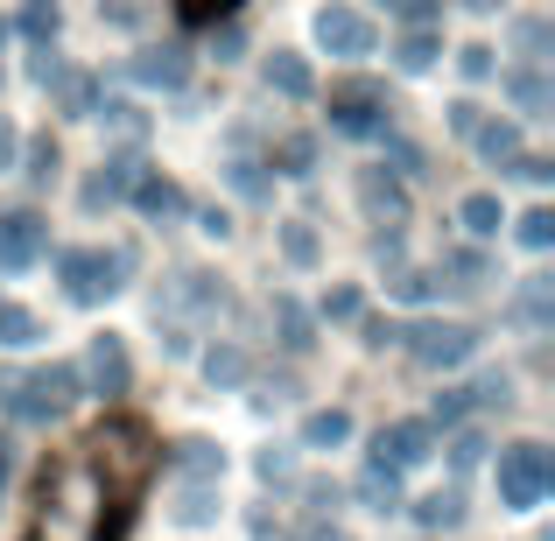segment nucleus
<instances>
[{"instance_id": "f257e3e1", "label": "nucleus", "mask_w": 555, "mask_h": 541, "mask_svg": "<svg viewBox=\"0 0 555 541\" xmlns=\"http://www.w3.org/2000/svg\"><path fill=\"white\" fill-rule=\"evenodd\" d=\"M155 458L163 450H155L149 422H99L36 478V514L22 541H120L134 500L155 478Z\"/></svg>"}, {"instance_id": "f03ea898", "label": "nucleus", "mask_w": 555, "mask_h": 541, "mask_svg": "<svg viewBox=\"0 0 555 541\" xmlns=\"http://www.w3.org/2000/svg\"><path fill=\"white\" fill-rule=\"evenodd\" d=\"M78 401V373L70 365H42V373H0V408H14L22 422H50L56 408Z\"/></svg>"}, {"instance_id": "7ed1b4c3", "label": "nucleus", "mask_w": 555, "mask_h": 541, "mask_svg": "<svg viewBox=\"0 0 555 541\" xmlns=\"http://www.w3.org/2000/svg\"><path fill=\"white\" fill-rule=\"evenodd\" d=\"M548 486H555V458L542 443H514V450H500V500L506 506H542L548 500Z\"/></svg>"}, {"instance_id": "20e7f679", "label": "nucleus", "mask_w": 555, "mask_h": 541, "mask_svg": "<svg viewBox=\"0 0 555 541\" xmlns=\"http://www.w3.org/2000/svg\"><path fill=\"white\" fill-rule=\"evenodd\" d=\"M120 268H127L120 254H99V246H70V254H64V288H70V302H106L113 288H120Z\"/></svg>"}, {"instance_id": "39448f33", "label": "nucleus", "mask_w": 555, "mask_h": 541, "mask_svg": "<svg viewBox=\"0 0 555 541\" xmlns=\"http://www.w3.org/2000/svg\"><path fill=\"white\" fill-rule=\"evenodd\" d=\"M331 120H338V134H379V127H387V92L366 85V78L338 85V92H331Z\"/></svg>"}, {"instance_id": "423d86ee", "label": "nucleus", "mask_w": 555, "mask_h": 541, "mask_svg": "<svg viewBox=\"0 0 555 541\" xmlns=\"http://www.w3.org/2000/svg\"><path fill=\"white\" fill-rule=\"evenodd\" d=\"M408 352H415L422 365H464L478 352V331L472 324H415L408 331Z\"/></svg>"}, {"instance_id": "0eeeda50", "label": "nucleus", "mask_w": 555, "mask_h": 541, "mask_svg": "<svg viewBox=\"0 0 555 541\" xmlns=\"http://www.w3.org/2000/svg\"><path fill=\"white\" fill-rule=\"evenodd\" d=\"M317 42H324L331 56H366L373 50V22L359 8H338V0H331V8L317 14Z\"/></svg>"}, {"instance_id": "6e6552de", "label": "nucleus", "mask_w": 555, "mask_h": 541, "mask_svg": "<svg viewBox=\"0 0 555 541\" xmlns=\"http://www.w3.org/2000/svg\"><path fill=\"white\" fill-rule=\"evenodd\" d=\"M42 246H50V226H42L36 211H8V218H0V268H8V274L28 268Z\"/></svg>"}, {"instance_id": "1a4fd4ad", "label": "nucleus", "mask_w": 555, "mask_h": 541, "mask_svg": "<svg viewBox=\"0 0 555 541\" xmlns=\"http://www.w3.org/2000/svg\"><path fill=\"white\" fill-rule=\"evenodd\" d=\"M422 458H429V429H422V422H393V429H379V458L373 464H387V472H415Z\"/></svg>"}, {"instance_id": "9d476101", "label": "nucleus", "mask_w": 555, "mask_h": 541, "mask_svg": "<svg viewBox=\"0 0 555 541\" xmlns=\"http://www.w3.org/2000/svg\"><path fill=\"white\" fill-rule=\"evenodd\" d=\"M134 183H141V155H113V163L85 183V204H92V211H99V204H120Z\"/></svg>"}, {"instance_id": "9b49d317", "label": "nucleus", "mask_w": 555, "mask_h": 541, "mask_svg": "<svg viewBox=\"0 0 555 541\" xmlns=\"http://www.w3.org/2000/svg\"><path fill=\"white\" fill-rule=\"evenodd\" d=\"M85 373H92L99 394H120V387H127V345H120V338H92V359H85Z\"/></svg>"}, {"instance_id": "f8f14e48", "label": "nucleus", "mask_w": 555, "mask_h": 541, "mask_svg": "<svg viewBox=\"0 0 555 541\" xmlns=\"http://www.w3.org/2000/svg\"><path fill=\"white\" fill-rule=\"evenodd\" d=\"M359 197H366V211H373V218H401V211H408L401 183H393L387 169H366V177H359Z\"/></svg>"}, {"instance_id": "ddd939ff", "label": "nucleus", "mask_w": 555, "mask_h": 541, "mask_svg": "<svg viewBox=\"0 0 555 541\" xmlns=\"http://www.w3.org/2000/svg\"><path fill=\"white\" fill-rule=\"evenodd\" d=\"M134 78H141V85H163V92H169V85L190 78V64H183V50H141Z\"/></svg>"}, {"instance_id": "4468645a", "label": "nucleus", "mask_w": 555, "mask_h": 541, "mask_svg": "<svg viewBox=\"0 0 555 541\" xmlns=\"http://www.w3.org/2000/svg\"><path fill=\"white\" fill-rule=\"evenodd\" d=\"M268 85H274V92H288V99H310V64H302L296 50H274L268 56Z\"/></svg>"}, {"instance_id": "2eb2a0df", "label": "nucleus", "mask_w": 555, "mask_h": 541, "mask_svg": "<svg viewBox=\"0 0 555 541\" xmlns=\"http://www.w3.org/2000/svg\"><path fill=\"white\" fill-rule=\"evenodd\" d=\"M134 197H141V211H149V218H169V211H183V190H177V183H163V177H149V169H141Z\"/></svg>"}, {"instance_id": "dca6fc26", "label": "nucleus", "mask_w": 555, "mask_h": 541, "mask_svg": "<svg viewBox=\"0 0 555 541\" xmlns=\"http://www.w3.org/2000/svg\"><path fill=\"white\" fill-rule=\"evenodd\" d=\"M302 436H310L317 450H331V443H345V436H352V415H345V408H324V415L302 422Z\"/></svg>"}, {"instance_id": "f3484780", "label": "nucleus", "mask_w": 555, "mask_h": 541, "mask_svg": "<svg viewBox=\"0 0 555 541\" xmlns=\"http://www.w3.org/2000/svg\"><path fill=\"white\" fill-rule=\"evenodd\" d=\"M50 78H56L64 113H70V120H85V113H92V78H78V70H50Z\"/></svg>"}, {"instance_id": "a211bd4d", "label": "nucleus", "mask_w": 555, "mask_h": 541, "mask_svg": "<svg viewBox=\"0 0 555 541\" xmlns=\"http://www.w3.org/2000/svg\"><path fill=\"white\" fill-rule=\"evenodd\" d=\"M472 134H478V149H486L492 163H520V134H514V127L492 120V127H472Z\"/></svg>"}, {"instance_id": "6ab92c4d", "label": "nucleus", "mask_w": 555, "mask_h": 541, "mask_svg": "<svg viewBox=\"0 0 555 541\" xmlns=\"http://www.w3.org/2000/svg\"><path fill=\"white\" fill-rule=\"evenodd\" d=\"M464 226L472 232H500V197H492V190H478V197H464Z\"/></svg>"}, {"instance_id": "aec40b11", "label": "nucleus", "mask_w": 555, "mask_h": 541, "mask_svg": "<svg viewBox=\"0 0 555 541\" xmlns=\"http://www.w3.org/2000/svg\"><path fill=\"white\" fill-rule=\"evenodd\" d=\"M436 64V36L429 28H408L401 36V70H429Z\"/></svg>"}, {"instance_id": "412c9836", "label": "nucleus", "mask_w": 555, "mask_h": 541, "mask_svg": "<svg viewBox=\"0 0 555 541\" xmlns=\"http://www.w3.org/2000/svg\"><path fill=\"white\" fill-rule=\"evenodd\" d=\"M28 338H36V317L22 302H0V345H28Z\"/></svg>"}, {"instance_id": "4be33fe9", "label": "nucleus", "mask_w": 555, "mask_h": 541, "mask_svg": "<svg viewBox=\"0 0 555 541\" xmlns=\"http://www.w3.org/2000/svg\"><path fill=\"white\" fill-rule=\"evenodd\" d=\"M211 500H218V486H211V478L183 486V506H177V520H211Z\"/></svg>"}, {"instance_id": "5701e85b", "label": "nucleus", "mask_w": 555, "mask_h": 541, "mask_svg": "<svg viewBox=\"0 0 555 541\" xmlns=\"http://www.w3.org/2000/svg\"><path fill=\"white\" fill-rule=\"evenodd\" d=\"M359 492H366V500L379 506V514H387V506H401V500H393V472H387V464H373V472L359 478Z\"/></svg>"}, {"instance_id": "b1692460", "label": "nucleus", "mask_w": 555, "mask_h": 541, "mask_svg": "<svg viewBox=\"0 0 555 541\" xmlns=\"http://www.w3.org/2000/svg\"><path fill=\"white\" fill-rule=\"evenodd\" d=\"M415 514H422V528H450V520H457V492H429Z\"/></svg>"}, {"instance_id": "393cba45", "label": "nucleus", "mask_w": 555, "mask_h": 541, "mask_svg": "<svg viewBox=\"0 0 555 541\" xmlns=\"http://www.w3.org/2000/svg\"><path fill=\"white\" fill-rule=\"evenodd\" d=\"M204 373H211V387H232V379H246V359L225 345V352H211V365H204Z\"/></svg>"}, {"instance_id": "a878e982", "label": "nucleus", "mask_w": 555, "mask_h": 541, "mask_svg": "<svg viewBox=\"0 0 555 541\" xmlns=\"http://www.w3.org/2000/svg\"><path fill=\"white\" fill-rule=\"evenodd\" d=\"M22 28H28V36H36V42H50V36H56V8H50V0H28Z\"/></svg>"}, {"instance_id": "bb28decb", "label": "nucleus", "mask_w": 555, "mask_h": 541, "mask_svg": "<svg viewBox=\"0 0 555 541\" xmlns=\"http://www.w3.org/2000/svg\"><path fill=\"white\" fill-rule=\"evenodd\" d=\"M274 317H282V331H288V345H296V352H302V345H310V317H302V310H296V302H288V296H282V302H274Z\"/></svg>"}, {"instance_id": "cd10ccee", "label": "nucleus", "mask_w": 555, "mask_h": 541, "mask_svg": "<svg viewBox=\"0 0 555 541\" xmlns=\"http://www.w3.org/2000/svg\"><path fill=\"white\" fill-rule=\"evenodd\" d=\"M282 246H288V260H296V268H310V260H317V232L310 226H288Z\"/></svg>"}, {"instance_id": "c85d7f7f", "label": "nucleus", "mask_w": 555, "mask_h": 541, "mask_svg": "<svg viewBox=\"0 0 555 541\" xmlns=\"http://www.w3.org/2000/svg\"><path fill=\"white\" fill-rule=\"evenodd\" d=\"M555 240V211H528L520 218V246H548Z\"/></svg>"}, {"instance_id": "c756f323", "label": "nucleus", "mask_w": 555, "mask_h": 541, "mask_svg": "<svg viewBox=\"0 0 555 541\" xmlns=\"http://www.w3.org/2000/svg\"><path fill=\"white\" fill-rule=\"evenodd\" d=\"M387 14H401L408 28H429L436 22V0H387Z\"/></svg>"}, {"instance_id": "7c9ffc66", "label": "nucleus", "mask_w": 555, "mask_h": 541, "mask_svg": "<svg viewBox=\"0 0 555 541\" xmlns=\"http://www.w3.org/2000/svg\"><path fill=\"white\" fill-rule=\"evenodd\" d=\"M282 163H288V177H302V169L317 163V141H302V134H296V141H282Z\"/></svg>"}, {"instance_id": "2f4dec72", "label": "nucleus", "mask_w": 555, "mask_h": 541, "mask_svg": "<svg viewBox=\"0 0 555 541\" xmlns=\"http://www.w3.org/2000/svg\"><path fill=\"white\" fill-rule=\"evenodd\" d=\"M457 64H464V78H486V70H492V50H486V42H472Z\"/></svg>"}, {"instance_id": "473e14b6", "label": "nucleus", "mask_w": 555, "mask_h": 541, "mask_svg": "<svg viewBox=\"0 0 555 541\" xmlns=\"http://www.w3.org/2000/svg\"><path fill=\"white\" fill-rule=\"evenodd\" d=\"M520 310H528L534 324H542V317H548V282H528V296H520Z\"/></svg>"}, {"instance_id": "72a5a7b5", "label": "nucleus", "mask_w": 555, "mask_h": 541, "mask_svg": "<svg viewBox=\"0 0 555 541\" xmlns=\"http://www.w3.org/2000/svg\"><path fill=\"white\" fill-rule=\"evenodd\" d=\"M450 458H457V464H478V458H486V443H478V436H472V429H464V436H457V443H450Z\"/></svg>"}, {"instance_id": "f704fd0d", "label": "nucleus", "mask_w": 555, "mask_h": 541, "mask_svg": "<svg viewBox=\"0 0 555 541\" xmlns=\"http://www.w3.org/2000/svg\"><path fill=\"white\" fill-rule=\"evenodd\" d=\"M28 163H36L28 177H50V169H56V149H50V141H36V149H28Z\"/></svg>"}, {"instance_id": "c9c22d12", "label": "nucleus", "mask_w": 555, "mask_h": 541, "mask_svg": "<svg viewBox=\"0 0 555 541\" xmlns=\"http://www.w3.org/2000/svg\"><path fill=\"white\" fill-rule=\"evenodd\" d=\"M464 408H472V387H464V394H443V401H436V415H443V422H457Z\"/></svg>"}, {"instance_id": "e433bc0d", "label": "nucleus", "mask_w": 555, "mask_h": 541, "mask_svg": "<svg viewBox=\"0 0 555 541\" xmlns=\"http://www.w3.org/2000/svg\"><path fill=\"white\" fill-rule=\"evenodd\" d=\"M331 317H359V288H338V296H331Z\"/></svg>"}, {"instance_id": "4c0bfd02", "label": "nucleus", "mask_w": 555, "mask_h": 541, "mask_svg": "<svg viewBox=\"0 0 555 541\" xmlns=\"http://www.w3.org/2000/svg\"><path fill=\"white\" fill-rule=\"evenodd\" d=\"M183 8H190V14H197V22H211V14H225V8H232V0H183Z\"/></svg>"}, {"instance_id": "58836bf2", "label": "nucleus", "mask_w": 555, "mask_h": 541, "mask_svg": "<svg viewBox=\"0 0 555 541\" xmlns=\"http://www.w3.org/2000/svg\"><path fill=\"white\" fill-rule=\"evenodd\" d=\"M8 163H14V127L0 120V169H8Z\"/></svg>"}, {"instance_id": "ea45409f", "label": "nucleus", "mask_w": 555, "mask_h": 541, "mask_svg": "<svg viewBox=\"0 0 555 541\" xmlns=\"http://www.w3.org/2000/svg\"><path fill=\"white\" fill-rule=\"evenodd\" d=\"M310 541H345V534H338V528H317V534H310Z\"/></svg>"}, {"instance_id": "a19ab883", "label": "nucleus", "mask_w": 555, "mask_h": 541, "mask_svg": "<svg viewBox=\"0 0 555 541\" xmlns=\"http://www.w3.org/2000/svg\"><path fill=\"white\" fill-rule=\"evenodd\" d=\"M0 486H8V443H0Z\"/></svg>"}, {"instance_id": "79ce46f5", "label": "nucleus", "mask_w": 555, "mask_h": 541, "mask_svg": "<svg viewBox=\"0 0 555 541\" xmlns=\"http://www.w3.org/2000/svg\"><path fill=\"white\" fill-rule=\"evenodd\" d=\"M464 8H500V0H464Z\"/></svg>"}, {"instance_id": "37998d69", "label": "nucleus", "mask_w": 555, "mask_h": 541, "mask_svg": "<svg viewBox=\"0 0 555 541\" xmlns=\"http://www.w3.org/2000/svg\"><path fill=\"white\" fill-rule=\"evenodd\" d=\"M0 36H8V28H0Z\"/></svg>"}]
</instances>
